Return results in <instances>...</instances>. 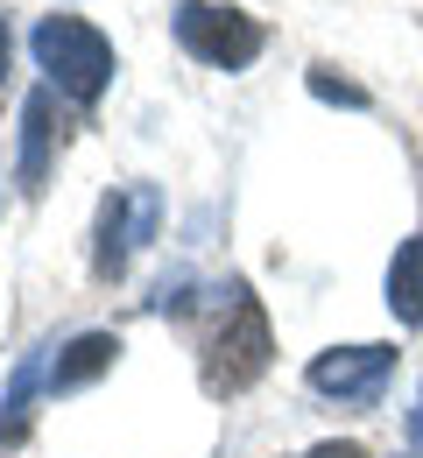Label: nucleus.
Wrapping results in <instances>:
<instances>
[{"mask_svg": "<svg viewBox=\"0 0 423 458\" xmlns=\"http://www.w3.org/2000/svg\"><path fill=\"white\" fill-rule=\"evenodd\" d=\"M410 437H417V452H423V395H417V409H410Z\"/></svg>", "mask_w": 423, "mask_h": 458, "instance_id": "12", "label": "nucleus"}, {"mask_svg": "<svg viewBox=\"0 0 423 458\" xmlns=\"http://www.w3.org/2000/svg\"><path fill=\"white\" fill-rule=\"evenodd\" d=\"M114 352H121L114 332H78V339L50 360V395H71V388H85L92 374H106V367H114Z\"/></svg>", "mask_w": 423, "mask_h": 458, "instance_id": "7", "label": "nucleus"}, {"mask_svg": "<svg viewBox=\"0 0 423 458\" xmlns=\"http://www.w3.org/2000/svg\"><path fill=\"white\" fill-rule=\"evenodd\" d=\"M29 50L43 64L50 92L78 99V106H92V99L114 85V43H106L92 21H78V14H43L36 36H29Z\"/></svg>", "mask_w": 423, "mask_h": 458, "instance_id": "1", "label": "nucleus"}, {"mask_svg": "<svg viewBox=\"0 0 423 458\" xmlns=\"http://www.w3.org/2000/svg\"><path fill=\"white\" fill-rule=\"evenodd\" d=\"M50 148H57V99H50V85H43V92H29V106H21V191H29V198H36L43 176H50Z\"/></svg>", "mask_w": 423, "mask_h": 458, "instance_id": "6", "label": "nucleus"}, {"mask_svg": "<svg viewBox=\"0 0 423 458\" xmlns=\"http://www.w3.org/2000/svg\"><path fill=\"white\" fill-rule=\"evenodd\" d=\"M303 458H367L360 445H317V452H303Z\"/></svg>", "mask_w": 423, "mask_h": 458, "instance_id": "11", "label": "nucleus"}, {"mask_svg": "<svg viewBox=\"0 0 423 458\" xmlns=\"http://www.w3.org/2000/svg\"><path fill=\"white\" fill-rule=\"evenodd\" d=\"M50 352H57V345H36V352L14 367V388H7V402H0V452L21 445V430H29V402H36V388H50Z\"/></svg>", "mask_w": 423, "mask_h": 458, "instance_id": "8", "label": "nucleus"}, {"mask_svg": "<svg viewBox=\"0 0 423 458\" xmlns=\"http://www.w3.org/2000/svg\"><path fill=\"white\" fill-rule=\"evenodd\" d=\"M395 374V345H332L310 360V388L325 402H374Z\"/></svg>", "mask_w": 423, "mask_h": 458, "instance_id": "5", "label": "nucleus"}, {"mask_svg": "<svg viewBox=\"0 0 423 458\" xmlns=\"http://www.w3.org/2000/svg\"><path fill=\"white\" fill-rule=\"evenodd\" d=\"M388 310H395L402 325H423V233L402 240L395 261H388Z\"/></svg>", "mask_w": 423, "mask_h": 458, "instance_id": "9", "label": "nucleus"}, {"mask_svg": "<svg viewBox=\"0 0 423 458\" xmlns=\"http://www.w3.org/2000/svg\"><path fill=\"white\" fill-rule=\"evenodd\" d=\"M0 78H7V21H0Z\"/></svg>", "mask_w": 423, "mask_h": 458, "instance_id": "13", "label": "nucleus"}, {"mask_svg": "<svg viewBox=\"0 0 423 458\" xmlns=\"http://www.w3.org/2000/svg\"><path fill=\"white\" fill-rule=\"evenodd\" d=\"M177 43L212 71H241L261 57V21L241 7H212V0H183L177 7Z\"/></svg>", "mask_w": 423, "mask_h": 458, "instance_id": "3", "label": "nucleus"}, {"mask_svg": "<svg viewBox=\"0 0 423 458\" xmlns=\"http://www.w3.org/2000/svg\"><path fill=\"white\" fill-rule=\"evenodd\" d=\"M310 92H317L325 106H353V114L367 106V92H360V85H346V78H332V71H310Z\"/></svg>", "mask_w": 423, "mask_h": 458, "instance_id": "10", "label": "nucleus"}, {"mask_svg": "<svg viewBox=\"0 0 423 458\" xmlns=\"http://www.w3.org/2000/svg\"><path fill=\"white\" fill-rule=\"evenodd\" d=\"M268 352H275L268 318H261L254 289L233 283V289H226V325H219L212 345H205V388H212V395H241V388H254V381L268 374Z\"/></svg>", "mask_w": 423, "mask_h": 458, "instance_id": "2", "label": "nucleus"}, {"mask_svg": "<svg viewBox=\"0 0 423 458\" xmlns=\"http://www.w3.org/2000/svg\"><path fill=\"white\" fill-rule=\"evenodd\" d=\"M156 219H163V198L148 191V183H121L106 205H99V247H92V268L114 283V276H127V261H134V247L156 233Z\"/></svg>", "mask_w": 423, "mask_h": 458, "instance_id": "4", "label": "nucleus"}]
</instances>
